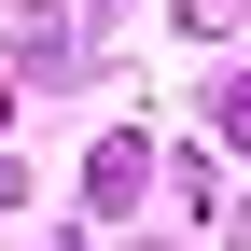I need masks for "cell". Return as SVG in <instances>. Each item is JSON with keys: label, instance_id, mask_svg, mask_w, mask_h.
<instances>
[{"label": "cell", "instance_id": "obj_1", "mask_svg": "<svg viewBox=\"0 0 251 251\" xmlns=\"http://www.w3.org/2000/svg\"><path fill=\"white\" fill-rule=\"evenodd\" d=\"M224 126H237V140H251V84H237V98H224Z\"/></svg>", "mask_w": 251, "mask_h": 251}]
</instances>
